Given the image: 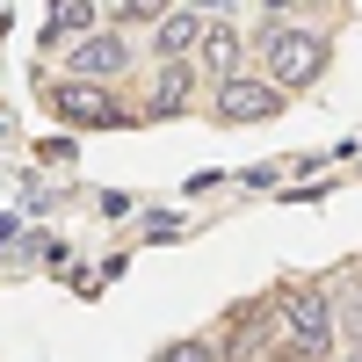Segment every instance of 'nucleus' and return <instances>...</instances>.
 Returning a JSON list of instances; mask_svg holds the SVG:
<instances>
[{
    "mask_svg": "<svg viewBox=\"0 0 362 362\" xmlns=\"http://www.w3.org/2000/svg\"><path fill=\"white\" fill-rule=\"evenodd\" d=\"M254 51H261V73L276 80L283 95H297V87H312L326 73V37L305 29V22H268L254 37Z\"/></svg>",
    "mask_w": 362,
    "mask_h": 362,
    "instance_id": "nucleus-1",
    "label": "nucleus"
},
{
    "mask_svg": "<svg viewBox=\"0 0 362 362\" xmlns=\"http://www.w3.org/2000/svg\"><path fill=\"white\" fill-rule=\"evenodd\" d=\"M334 341H341V305H334V290H319V283L283 290V348L305 362V355H326Z\"/></svg>",
    "mask_w": 362,
    "mask_h": 362,
    "instance_id": "nucleus-2",
    "label": "nucleus"
},
{
    "mask_svg": "<svg viewBox=\"0 0 362 362\" xmlns=\"http://www.w3.org/2000/svg\"><path fill=\"white\" fill-rule=\"evenodd\" d=\"M131 66H138V51H131L124 29H87V37L66 51V80H102V87H116Z\"/></svg>",
    "mask_w": 362,
    "mask_h": 362,
    "instance_id": "nucleus-3",
    "label": "nucleus"
},
{
    "mask_svg": "<svg viewBox=\"0 0 362 362\" xmlns=\"http://www.w3.org/2000/svg\"><path fill=\"white\" fill-rule=\"evenodd\" d=\"M283 109V87L268 73H232L225 87H210V116L218 124H268Z\"/></svg>",
    "mask_w": 362,
    "mask_h": 362,
    "instance_id": "nucleus-4",
    "label": "nucleus"
},
{
    "mask_svg": "<svg viewBox=\"0 0 362 362\" xmlns=\"http://www.w3.org/2000/svg\"><path fill=\"white\" fill-rule=\"evenodd\" d=\"M51 109L66 116V124H124V102H116V87H102V80H58L51 87Z\"/></svg>",
    "mask_w": 362,
    "mask_h": 362,
    "instance_id": "nucleus-5",
    "label": "nucleus"
},
{
    "mask_svg": "<svg viewBox=\"0 0 362 362\" xmlns=\"http://www.w3.org/2000/svg\"><path fill=\"white\" fill-rule=\"evenodd\" d=\"M196 95H203L196 58H160L153 87H145V116H181V109H196Z\"/></svg>",
    "mask_w": 362,
    "mask_h": 362,
    "instance_id": "nucleus-6",
    "label": "nucleus"
},
{
    "mask_svg": "<svg viewBox=\"0 0 362 362\" xmlns=\"http://www.w3.org/2000/svg\"><path fill=\"white\" fill-rule=\"evenodd\" d=\"M239 58H247V44H239V29H232V22H210V37H203V51H196V73H203L210 87H225L232 73H247Z\"/></svg>",
    "mask_w": 362,
    "mask_h": 362,
    "instance_id": "nucleus-7",
    "label": "nucleus"
},
{
    "mask_svg": "<svg viewBox=\"0 0 362 362\" xmlns=\"http://www.w3.org/2000/svg\"><path fill=\"white\" fill-rule=\"evenodd\" d=\"M210 22H218L210 8H181V15H167L160 37H153V51H160V58H196L203 37H210Z\"/></svg>",
    "mask_w": 362,
    "mask_h": 362,
    "instance_id": "nucleus-8",
    "label": "nucleus"
},
{
    "mask_svg": "<svg viewBox=\"0 0 362 362\" xmlns=\"http://www.w3.org/2000/svg\"><path fill=\"white\" fill-rule=\"evenodd\" d=\"M153 362H232V355H225L218 341H203V334H189V341H167V348H160Z\"/></svg>",
    "mask_w": 362,
    "mask_h": 362,
    "instance_id": "nucleus-9",
    "label": "nucleus"
},
{
    "mask_svg": "<svg viewBox=\"0 0 362 362\" xmlns=\"http://www.w3.org/2000/svg\"><path fill=\"white\" fill-rule=\"evenodd\" d=\"M268 8H276V15H290V8H297V0H268Z\"/></svg>",
    "mask_w": 362,
    "mask_h": 362,
    "instance_id": "nucleus-10",
    "label": "nucleus"
},
{
    "mask_svg": "<svg viewBox=\"0 0 362 362\" xmlns=\"http://www.w3.org/2000/svg\"><path fill=\"white\" fill-rule=\"evenodd\" d=\"M341 362H362V348H348V355H341Z\"/></svg>",
    "mask_w": 362,
    "mask_h": 362,
    "instance_id": "nucleus-11",
    "label": "nucleus"
}]
</instances>
